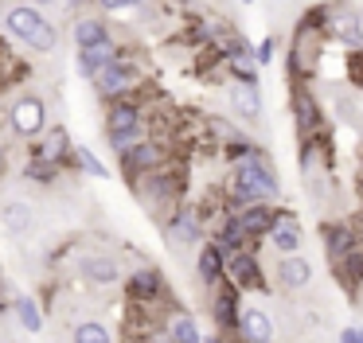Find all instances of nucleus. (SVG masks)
Here are the masks:
<instances>
[{
  "label": "nucleus",
  "mask_w": 363,
  "mask_h": 343,
  "mask_svg": "<svg viewBox=\"0 0 363 343\" xmlns=\"http://www.w3.org/2000/svg\"><path fill=\"white\" fill-rule=\"evenodd\" d=\"M164 234L176 242V246H196V242L203 238V218H199L196 207H180L164 223Z\"/></svg>",
  "instance_id": "11"
},
{
  "label": "nucleus",
  "mask_w": 363,
  "mask_h": 343,
  "mask_svg": "<svg viewBox=\"0 0 363 343\" xmlns=\"http://www.w3.org/2000/svg\"><path fill=\"white\" fill-rule=\"evenodd\" d=\"M266 62H274V39H262L258 43V67H266Z\"/></svg>",
  "instance_id": "33"
},
{
  "label": "nucleus",
  "mask_w": 363,
  "mask_h": 343,
  "mask_svg": "<svg viewBox=\"0 0 363 343\" xmlns=\"http://www.w3.org/2000/svg\"><path fill=\"white\" fill-rule=\"evenodd\" d=\"M74 164H79V168L86 172V176H94V179H106V176H110V168H106V164L98 160V156L90 152L86 145H82V148H74Z\"/></svg>",
  "instance_id": "27"
},
{
  "label": "nucleus",
  "mask_w": 363,
  "mask_h": 343,
  "mask_svg": "<svg viewBox=\"0 0 363 343\" xmlns=\"http://www.w3.org/2000/svg\"><path fill=\"white\" fill-rule=\"evenodd\" d=\"M121 59V47L113 43H102V47H90V51H79V59H74V70H79L82 78H90V82H94L98 74H102L106 67H110V62H118Z\"/></svg>",
  "instance_id": "14"
},
{
  "label": "nucleus",
  "mask_w": 363,
  "mask_h": 343,
  "mask_svg": "<svg viewBox=\"0 0 363 343\" xmlns=\"http://www.w3.org/2000/svg\"><path fill=\"white\" fill-rule=\"evenodd\" d=\"M168 164V152H164V145L160 140H145V145H137L133 152H125L121 156V172H125V179L129 184H137V179H145L149 172H160Z\"/></svg>",
  "instance_id": "5"
},
{
  "label": "nucleus",
  "mask_w": 363,
  "mask_h": 343,
  "mask_svg": "<svg viewBox=\"0 0 363 343\" xmlns=\"http://www.w3.org/2000/svg\"><path fill=\"white\" fill-rule=\"evenodd\" d=\"M340 273H344L347 285H363V246H355L352 254L340 262Z\"/></svg>",
  "instance_id": "28"
},
{
  "label": "nucleus",
  "mask_w": 363,
  "mask_h": 343,
  "mask_svg": "<svg viewBox=\"0 0 363 343\" xmlns=\"http://www.w3.org/2000/svg\"><path fill=\"white\" fill-rule=\"evenodd\" d=\"M67 156H74L71 148V137H67L63 125H55V129H48L40 137V145L32 148V160H43V164H55V168H63Z\"/></svg>",
  "instance_id": "12"
},
{
  "label": "nucleus",
  "mask_w": 363,
  "mask_h": 343,
  "mask_svg": "<svg viewBox=\"0 0 363 343\" xmlns=\"http://www.w3.org/2000/svg\"><path fill=\"white\" fill-rule=\"evenodd\" d=\"M35 4H51V0H35Z\"/></svg>",
  "instance_id": "41"
},
{
  "label": "nucleus",
  "mask_w": 363,
  "mask_h": 343,
  "mask_svg": "<svg viewBox=\"0 0 363 343\" xmlns=\"http://www.w3.org/2000/svg\"><path fill=\"white\" fill-rule=\"evenodd\" d=\"M336 113H340V121H344V125H355V101L336 98Z\"/></svg>",
  "instance_id": "32"
},
{
  "label": "nucleus",
  "mask_w": 363,
  "mask_h": 343,
  "mask_svg": "<svg viewBox=\"0 0 363 343\" xmlns=\"http://www.w3.org/2000/svg\"><path fill=\"white\" fill-rule=\"evenodd\" d=\"M129 129H145L141 101H133V98L110 101V109H106V137H113V133H129Z\"/></svg>",
  "instance_id": "10"
},
{
  "label": "nucleus",
  "mask_w": 363,
  "mask_h": 343,
  "mask_svg": "<svg viewBox=\"0 0 363 343\" xmlns=\"http://www.w3.org/2000/svg\"><path fill=\"white\" fill-rule=\"evenodd\" d=\"M137 4H149V0H129V8H137Z\"/></svg>",
  "instance_id": "38"
},
{
  "label": "nucleus",
  "mask_w": 363,
  "mask_h": 343,
  "mask_svg": "<svg viewBox=\"0 0 363 343\" xmlns=\"http://www.w3.org/2000/svg\"><path fill=\"white\" fill-rule=\"evenodd\" d=\"M137 82H141V70H137V62L121 55L118 62H110V67H106L102 74L94 78V90L102 94L106 101H121V98H129V94H133Z\"/></svg>",
  "instance_id": "4"
},
{
  "label": "nucleus",
  "mask_w": 363,
  "mask_h": 343,
  "mask_svg": "<svg viewBox=\"0 0 363 343\" xmlns=\"http://www.w3.org/2000/svg\"><path fill=\"white\" fill-rule=\"evenodd\" d=\"M196 273H199V281H203L207 288H219L223 281H227V257H223V249L215 246V242H207V246L199 249Z\"/></svg>",
  "instance_id": "19"
},
{
  "label": "nucleus",
  "mask_w": 363,
  "mask_h": 343,
  "mask_svg": "<svg viewBox=\"0 0 363 343\" xmlns=\"http://www.w3.org/2000/svg\"><path fill=\"white\" fill-rule=\"evenodd\" d=\"M4 28H9L12 39H24V43H28V39L43 28V16H40V8H35V4H16V8L4 12Z\"/></svg>",
  "instance_id": "18"
},
{
  "label": "nucleus",
  "mask_w": 363,
  "mask_h": 343,
  "mask_svg": "<svg viewBox=\"0 0 363 343\" xmlns=\"http://www.w3.org/2000/svg\"><path fill=\"white\" fill-rule=\"evenodd\" d=\"M269 242H274V249L281 257H293L301 249V223L293 210H277V223L274 230H269Z\"/></svg>",
  "instance_id": "16"
},
{
  "label": "nucleus",
  "mask_w": 363,
  "mask_h": 343,
  "mask_svg": "<svg viewBox=\"0 0 363 343\" xmlns=\"http://www.w3.org/2000/svg\"><path fill=\"white\" fill-rule=\"evenodd\" d=\"M238 218H242V230L250 234V242H262L269 230H274L277 210H274V203H254V207L238 210Z\"/></svg>",
  "instance_id": "20"
},
{
  "label": "nucleus",
  "mask_w": 363,
  "mask_h": 343,
  "mask_svg": "<svg viewBox=\"0 0 363 343\" xmlns=\"http://www.w3.org/2000/svg\"><path fill=\"white\" fill-rule=\"evenodd\" d=\"M98 4H102L106 12H121V8H129V0H98Z\"/></svg>",
  "instance_id": "35"
},
{
  "label": "nucleus",
  "mask_w": 363,
  "mask_h": 343,
  "mask_svg": "<svg viewBox=\"0 0 363 343\" xmlns=\"http://www.w3.org/2000/svg\"><path fill=\"white\" fill-rule=\"evenodd\" d=\"M28 47H32V51H40V55L55 51V47H59V31H55V23H48V20H43V28L35 31L32 39H28Z\"/></svg>",
  "instance_id": "29"
},
{
  "label": "nucleus",
  "mask_w": 363,
  "mask_h": 343,
  "mask_svg": "<svg viewBox=\"0 0 363 343\" xmlns=\"http://www.w3.org/2000/svg\"><path fill=\"white\" fill-rule=\"evenodd\" d=\"M168 293V285H164V273L160 269H152V265H145V269H137L133 277L125 281V296L133 304H152V300H160V296Z\"/></svg>",
  "instance_id": "8"
},
{
  "label": "nucleus",
  "mask_w": 363,
  "mask_h": 343,
  "mask_svg": "<svg viewBox=\"0 0 363 343\" xmlns=\"http://www.w3.org/2000/svg\"><path fill=\"white\" fill-rule=\"evenodd\" d=\"M274 281L285 288V293H301V288L313 285V265H308L301 254L281 257V262H277V269H274Z\"/></svg>",
  "instance_id": "13"
},
{
  "label": "nucleus",
  "mask_w": 363,
  "mask_h": 343,
  "mask_svg": "<svg viewBox=\"0 0 363 343\" xmlns=\"http://www.w3.org/2000/svg\"><path fill=\"white\" fill-rule=\"evenodd\" d=\"M0 172H4V145H0Z\"/></svg>",
  "instance_id": "37"
},
{
  "label": "nucleus",
  "mask_w": 363,
  "mask_h": 343,
  "mask_svg": "<svg viewBox=\"0 0 363 343\" xmlns=\"http://www.w3.org/2000/svg\"><path fill=\"white\" fill-rule=\"evenodd\" d=\"M238 343H242V339H238Z\"/></svg>",
  "instance_id": "42"
},
{
  "label": "nucleus",
  "mask_w": 363,
  "mask_h": 343,
  "mask_svg": "<svg viewBox=\"0 0 363 343\" xmlns=\"http://www.w3.org/2000/svg\"><path fill=\"white\" fill-rule=\"evenodd\" d=\"M12 312H16L20 327H24L28 335L43 332V312H40V304H35V296H16V300H12Z\"/></svg>",
  "instance_id": "24"
},
{
  "label": "nucleus",
  "mask_w": 363,
  "mask_h": 343,
  "mask_svg": "<svg viewBox=\"0 0 363 343\" xmlns=\"http://www.w3.org/2000/svg\"><path fill=\"white\" fill-rule=\"evenodd\" d=\"M347 78H352V86H359V90H363V51L347 55Z\"/></svg>",
  "instance_id": "31"
},
{
  "label": "nucleus",
  "mask_w": 363,
  "mask_h": 343,
  "mask_svg": "<svg viewBox=\"0 0 363 343\" xmlns=\"http://www.w3.org/2000/svg\"><path fill=\"white\" fill-rule=\"evenodd\" d=\"M9 125H12V133H16L20 140H40L43 133L51 129L43 98H35V94H20V98L9 106Z\"/></svg>",
  "instance_id": "2"
},
{
  "label": "nucleus",
  "mask_w": 363,
  "mask_h": 343,
  "mask_svg": "<svg viewBox=\"0 0 363 343\" xmlns=\"http://www.w3.org/2000/svg\"><path fill=\"white\" fill-rule=\"evenodd\" d=\"M0 223H4V230H9L12 238H24V234H32V226H35V210L28 207V203L12 199V203L0 207Z\"/></svg>",
  "instance_id": "22"
},
{
  "label": "nucleus",
  "mask_w": 363,
  "mask_h": 343,
  "mask_svg": "<svg viewBox=\"0 0 363 343\" xmlns=\"http://www.w3.org/2000/svg\"><path fill=\"white\" fill-rule=\"evenodd\" d=\"M203 343H223V335H211V339H203Z\"/></svg>",
  "instance_id": "36"
},
{
  "label": "nucleus",
  "mask_w": 363,
  "mask_h": 343,
  "mask_svg": "<svg viewBox=\"0 0 363 343\" xmlns=\"http://www.w3.org/2000/svg\"><path fill=\"white\" fill-rule=\"evenodd\" d=\"M71 343H113V335L102 320H79L71 332Z\"/></svg>",
  "instance_id": "26"
},
{
  "label": "nucleus",
  "mask_w": 363,
  "mask_h": 343,
  "mask_svg": "<svg viewBox=\"0 0 363 343\" xmlns=\"http://www.w3.org/2000/svg\"><path fill=\"white\" fill-rule=\"evenodd\" d=\"M227 281L242 293V288H266V273H262V265H258V254L254 249H242V254H235L227 262Z\"/></svg>",
  "instance_id": "7"
},
{
  "label": "nucleus",
  "mask_w": 363,
  "mask_h": 343,
  "mask_svg": "<svg viewBox=\"0 0 363 343\" xmlns=\"http://www.w3.org/2000/svg\"><path fill=\"white\" fill-rule=\"evenodd\" d=\"M242 4H258V0H242Z\"/></svg>",
  "instance_id": "40"
},
{
  "label": "nucleus",
  "mask_w": 363,
  "mask_h": 343,
  "mask_svg": "<svg viewBox=\"0 0 363 343\" xmlns=\"http://www.w3.org/2000/svg\"><path fill=\"white\" fill-rule=\"evenodd\" d=\"M110 28H106V20H98V16H82V20H74V43H79V51H90V47H102L110 43Z\"/></svg>",
  "instance_id": "23"
},
{
  "label": "nucleus",
  "mask_w": 363,
  "mask_h": 343,
  "mask_svg": "<svg viewBox=\"0 0 363 343\" xmlns=\"http://www.w3.org/2000/svg\"><path fill=\"white\" fill-rule=\"evenodd\" d=\"M320 238H324V249H328V257H332L336 265L344 262V257L352 254L355 246H359L352 223H324V226H320Z\"/></svg>",
  "instance_id": "17"
},
{
  "label": "nucleus",
  "mask_w": 363,
  "mask_h": 343,
  "mask_svg": "<svg viewBox=\"0 0 363 343\" xmlns=\"http://www.w3.org/2000/svg\"><path fill=\"white\" fill-rule=\"evenodd\" d=\"M59 168L55 164H43V160H28L24 164V179H35V184H55Z\"/></svg>",
  "instance_id": "30"
},
{
  "label": "nucleus",
  "mask_w": 363,
  "mask_h": 343,
  "mask_svg": "<svg viewBox=\"0 0 363 343\" xmlns=\"http://www.w3.org/2000/svg\"><path fill=\"white\" fill-rule=\"evenodd\" d=\"M4 308H9V304H4V296H0V316H4Z\"/></svg>",
  "instance_id": "39"
},
{
  "label": "nucleus",
  "mask_w": 363,
  "mask_h": 343,
  "mask_svg": "<svg viewBox=\"0 0 363 343\" xmlns=\"http://www.w3.org/2000/svg\"><path fill=\"white\" fill-rule=\"evenodd\" d=\"M238 339H242V343H274V320H269V312H266V308H258V304L242 308Z\"/></svg>",
  "instance_id": "15"
},
{
  "label": "nucleus",
  "mask_w": 363,
  "mask_h": 343,
  "mask_svg": "<svg viewBox=\"0 0 363 343\" xmlns=\"http://www.w3.org/2000/svg\"><path fill=\"white\" fill-rule=\"evenodd\" d=\"M79 277L86 281L90 288H113L121 281V265H118V257H110V254H86L79 262Z\"/></svg>",
  "instance_id": "6"
},
{
  "label": "nucleus",
  "mask_w": 363,
  "mask_h": 343,
  "mask_svg": "<svg viewBox=\"0 0 363 343\" xmlns=\"http://www.w3.org/2000/svg\"><path fill=\"white\" fill-rule=\"evenodd\" d=\"M289 109H293V121H297L301 140H316L324 129V113H320V101L313 98L305 82H293L289 86Z\"/></svg>",
  "instance_id": "3"
},
{
  "label": "nucleus",
  "mask_w": 363,
  "mask_h": 343,
  "mask_svg": "<svg viewBox=\"0 0 363 343\" xmlns=\"http://www.w3.org/2000/svg\"><path fill=\"white\" fill-rule=\"evenodd\" d=\"M168 335H172V343H203V332H199L196 316H188V312H176L168 320Z\"/></svg>",
  "instance_id": "25"
},
{
  "label": "nucleus",
  "mask_w": 363,
  "mask_h": 343,
  "mask_svg": "<svg viewBox=\"0 0 363 343\" xmlns=\"http://www.w3.org/2000/svg\"><path fill=\"white\" fill-rule=\"evenodd\" d=\"M230 106L242 121H262V86H242V82H230Z\"/></svg>",
  "instance_id": "21"
},
{
  "label": "nucleus",
  "mask_w": 363,
  "mask_h": 343,
  "mask_svg": "<svg viewBox=\"0 0 363 343\" xmlns=\"http://www.w3.org/2000/svg\"><path fill=\"white\" fill-rule=\"evenodd\" d=\"M211 308H215V324H219V332L238 335V324H242V304H238V288L230 285V281H223V285H219Z\"/></svg>",
  "instance_id": "9"
},
{
  "label": "nucleus",
  "mask_w": 363,
  "mask_h": 343,
  "mask_svg": "<svg viewBox=\"0 0 363 343\" xmlns=\"http://www.w3.org/2000/svg\"><path fill=\"white\" fill-rule=\"evenodd\" d=\"M340 343H363V327H344V332H340Z\"/></svg>",
  "instance_id": "34"
},
{
  "label": "nucleus",
  "mask_w": 363,
  "mask_h": 343,
  "mask_svg": "<svg viewBox=\"0 0 363 343\" xmlns=\"http://www.w3.org/2000/svg\"><path fill=\"white\" fill-rule=\"evenodd\" d=\"M281 195L274 168L262 152H250L230 168V191H227V210H246L254 203H274Z\"/></svg>",
  "instance_id": "1"
}]
</instances>
